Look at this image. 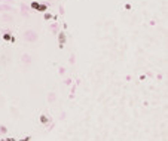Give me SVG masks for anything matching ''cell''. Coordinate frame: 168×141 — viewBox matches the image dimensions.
Segmentation results:
<instances>
[]
</instances>
